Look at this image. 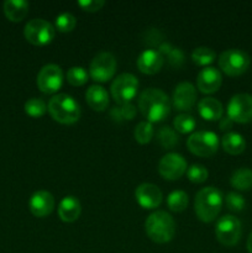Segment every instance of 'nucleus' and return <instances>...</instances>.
I'll return each mask as SVG.
<instances>
[{"label": "nucleus", "mask_w": 252, "mask_h": 253, "mask_svg": "<svg viewBox=\"0 0 252 253\" xmlns=\"http://www.w3.org/2000/svg\"><path fill=\"white\" fill-rule=\"evenodd\" d=\"M241 222L232 215L220 217L215 226V235L217 241L226 247H232L239 244L241 239Z\"/></svg>", "instance_id": "9"}, {"label": "nucleus", "mask_w": 252, "mask_h": 253, "mask_svg": "<svg viewBox=\"0 0 252 253\" xmlns=\"http://www.w3.org/2000/svg\"><path fill=\"white\" fill-rule=\"evenodd\" d=\"M4 14L10 21L19 22L26 17L29 12V2L25 0H6L2 5Z\"/></svg>", "instance_id": "22"}, {"label": "nucleus", "mask_w": 252, "mask_h": 253, "mask_svg": "<svg viewBox=\"0 0 252 253\" xmlns=\"http://www.w3.org/2000/svg\"><path fill=\"white\" fill-rule=\"evenodd\" d=\"M153 126L152 124L148 123V121H142V123L138 124L135 128V140L137 141L141 145H146V143L150 142L153 137Z\"/></svg>", "instance_id": "31"}, {"label": "nucleus", "mask_w": 252, "mask_h": 253, "mask_svg": "<svg viewBox=\"0 0 252 253\" xmlns=\"http://www.w3.org/2000/svg\"><path fill=\"white\" fill-rule=\"evenodd\" d=\"M246 247H247V251H249V253H252V232L250 234V236L247 237Z\"/></svg>", "instance_id": "39"}, {"label": "nucleus", "mask_w": 252, "mask_h": 253, "mask_svg": "<svg viewBox=\"0 0 252 253\" xmlns=\"http://www.w3.org/2000/svg\"><path fill=\"white\" fill-rule=\"evenodd\" d=\"M56 35V29L51 22L43 19L30 20L24 29V36L27 42L35 46H46L51 43Z\"/></svg>", "instance_id": "7"}, {"label": "nucleus", "mask_w": 252, "mask_h": 253, "mask_svg": "<svg viewBox=\"0 0 252 253\" xmlns=\"http://www.w3.org/2000/svg\"><path fill=\"white\" fill-rule=\"evenodd\" d=\"M77 25V19L69 12H62L56 17V29L59 32H71Z\"/></svg>", "instance_id": "33"}, {"label": "nucleus", "mask_w": 252, "mask_h": 253, "mask_svg": "<svg viewBox=\"0 0 252 253\" xmlns=\"http://www.w3.org/2000/svg\"><path fill=\"white\" fill-rule=\"evenodd\" d=\"M216 58L214 49L209 47H198L192 52V59L198 66H209Z\"/></svg>", "instance_id": "27"}, {"label": "nucleus", "mask_w": 252, "mask_h": 253, "mask_svg": "<svg viewBox=\"0 0 252 253\" xmlns=\"http://www.w3.org/2000/svg\"><path fill=\"white\" fill-rule=\"evenodd\" d=\"M222 76L219 72V69L212 68V67H207L202 69L200 73L198 74L197 85L202 93L204 94H212L217 91L221 86Z\"/></svg>", "instance_id": "17"}, {"label": "nucleus", "mask_w": 252, "mask_h": 253, "mask_svg": "<svg viewBox=\"0 0 252 253\" xmlns=\"http://www.w3.org/2000/svg\"><path fill=\"white\" fill-rule=\"evenodd\" d=\"M81 202L73 195L64 197L58 205V215L64 222H74L81 216Z\"/></svg>", "instance_id": "19"}, {"label": "nucleus", "mask_w": 252, "mask_h": 253, "mask_svg": "<svg viewBox=\"0 0 252 253\" xmlns=\"http://www.w3.org/2000/svg\"><path fill=\"white\" fill-rule=\"evenodd\" d=\"M225 204H226L227 209L231 210V211L239 212L242 211L246 205V202H245V198L242 197L241 194L235 192L227 193L226 198H225Z\"/></svg>", "instance_id": "35"}, {"label": "nucleus", "mask_w": 252, "mask_h": 253, "mask_svg": "<svg viewBox=\"0 0 252 253\" xmlns=\"http://www.w3.org/2000/svg\"><path fill=\"white\" fill-rule=\"evenodd\" d=\"M232 187L241 192H247L252 189V169L250 168H239L232 173L230 178Z\"/></svg>", "instance_id": "24"}, {"label": "nucleus", "mask_w": 252, "mask_h": 253, "mask_svg": "<svg viewBox=\"0 0 252 253\" xmlns=\"http://www.w3.org/2000/svg\"><path fill=\"white\" fill-rule=\"evenodd\" d=\"M173 126H174L175 131L180 133H190L194 131L195 126H197V121L189 114H180V115L175 116L173 120Z\"/></svg>", "instance_id": "28"}, {"label": "nucleus", "mask_w": 252, "mask_h": 253, "mask_svg": "<svg viewBox=\"0 0 252 253\" xmlns=\"http://www.w3.org/2000/svg\"><path fill=\"white\" fill-rule=\"evenodd\" d=\"M187 169V161L179 153H167L158 163V172L167 180L179 179Z\"/></svg>", "instance_id": "13"}, {"label": "nucleus", "mask_w": 252, "mask_h": 253, "mask_svg": "<svg viewBox=\"0 0 252 253\" xmlns=\"http://www.w3.org/2000/svg\"><path fill=\"white\" fill-rule=\"evenodd\" d=\"M145 231L156 244H167L174 237L175 222L168 212L158 210L147 217Z\"/></svg>", "instance_id": "4"}, {"label": "nucleus", "mask_w": 252, "mask_h": 253, "mask_svg": "<svg viewBox=\"0 0 252 253\" xmlns=\"http://www.w3.org/2000/svg\"><path fill=\"white\" fill-rule=\"evenodd\" d=\"M221 146L226 153L231 156L241 155L246 148V141L244 136L237 132H227L222 136Z\"/></svg>", "instance_id": "23"}, {"label": "nucleus", "mask_w": 252, "mask_h": 253, "mask_svg": "<svg viewBox=\"0 0 252 253\" xmlns=\"http://www.w3.org/2000/svg\"><path fill=\"white\" fill-rule=\"evenodd\" d=\"M227 118L232 123L247 124L252 121V95L246 93L236 94L227 104Z\"/></svg>", "instance_id": "11"}, {"label": "nucleus", "mask_w": 252, "mask_h": 253, "mask_svg": "<svg viewBox=\"0 0 252 253\" xmlns=\"http://www.w3.org/2000/svg\"><path fill=\"white\" fill-rule=\"evenodd\" d=\"M198 111H199V115L204 120L216 121L222 118L224 108H222V104L217 99L208 96V98L202 99L199 101V104H198Z\"/></svg>", "instance_id": "20"}, {"label": "nucleus", "mask_w": 252, "mask_h": 253, "mask_svg": "<svg viewBox=\"0 0 252 253\" xmlns=\"http://www.w3.org/2000/svg\"><path fill=\"white\" fill-rule=\"evenodd\" d=\"M197 101V90L189 82L179 83L173 93V105L178 111H189Z\"/></svg>", "instance_id": "15"}, {"label": "nucleus", "mask_w": 252, "mask_h": 253, "mask_svg": "<svg viewBox=\"0 0 252 253\" xmlns=\"http://www.w3.org/2000/svg\"><path fill=\"white\" fill-rule=\"evenodd\" d=\"M208 169L202 165H193L187 169V177L193 183H203L208 179Z\"/></svg>", "instance_id": "36"}, {"label": "nucleus", "mask_w": 252, "mask_h": 253, "mask_svg": "<svg viewBox=\"0 0 252 253\" xmlns=\"http://www.w3.org/2000/svg\"><path fill=\"white\" fill-rule=\"evenodd\" d=\"M78 5L84 11L95 12L99 11L105 5V2L103 0H81V1H78Z\"/></svg>", "instance_id": "37"}, {"label": "nucleus", "mask_w": 252, "mask_h": 253, "mask_svg": "<svg viewBox=\"0 0 252 253\" xmlns=\"http://www.w3.org/2000/svg\"><path fill=\"white\" fill-rule=\"evenodd\" d=\"M116 59L110 52H100L91 61L89 67V74L91 79L99 83L110 81L116 72Z\"/></svg>", "instance_id": "10"}, {"label": "nucleus", "mask_w": 252, "mask_h": 253, "mask_svg": "<svg viewBox=\"0 0 252 253\" xmlns=\"http://www.w3.org/2000/svg\"><path fill=\"white\" fill-rule=\"evenodd\" d=\"M136 202L143 209H156L162 203V192L160 188L151 183H143L135 190Z\"/></svg>", "instance_id": "14"}, {"label": "nucleus", "mask_w": 252, "mask_h": 253, "mask_svg": "<svg viewBox=\"0 0 252 253\" xmlns=\"http://www.w3.org/2000/svg\"><path fill=\"white\" fill-rule=\"evenodd\" d=\"M138 90V81L133 74L123 73L111 83V96L119 105L128 104L136 96Z\"/></svg>", "instance_id": "8"}, {"label": "nucleus", "mask_w": 252, "mask_h": 253, "mask_svg": "<svg viewBox=\"0 0 252 253\" xmlns=\"http://www.w3.org/2000/svg\"><path fill=\"white\" fill-rule=\"evenodd\" d=\"M187 147L198 157H211L219 148V137L211 131H197L187 141Z\"/></svg>", "instance_id": "6"}, {"label": "nucleus", "mask_w": 252, "mask_h": 253, "mask_svg": "<svg viewBox=\"0 0 252 253\" xmlns=\"http://www.w3.org/2000/svg\"><path fill=\"white\" fill-rule=\"evenodd\" d=\"M46 111L47 104L40 98H31L25 103V113L31 118H41Z\"/></svg>", "instance_id": "29"}, {"label": "nucleus", "mask_w": 252, "mask_h": 253, "mask_svg": "<svg viewBox=\"0 0 252 253\" xmlns=\"http://www.w3.org/2000/svg\"><path fill=\"white\" fill-rule=\"evenodd\" d=\"M219 126H220V128H221V130H229V128H231V126H232V121L230 120L229 118H221L220 119V124H219Z\"/></svg>", "instance_id": "38"}, {"label": "nucleus", "mask_w": 252, "mask_h": 253, "mask_svg": "<svg viewBox=\"0 0 252 253\" xmlns=\"http://www.w3.org/2000/svg\"><path fill=\"white\" fill-rule=\"evenodd\" d=\"M138 109L146 121L151 124L161 123L170 113L169 98L160 89L148 88L138 98Z\"/></svg>", "instance_id": "1"}, {"label": "nucleus", "mask_w": 252, "mask_h": 253, "mask_svg": "<svg viewBox=\"0 0 252 253\" xmlns=\"http://www.w3.org/2000/svg\"><path fill=\"white\" fill-rule=\"evenodd\" d=\"M157 140L160 142V145L162 146L166 150H170L174 146L178 145L179 142V137L175 133L174 130L169 127V126H163L158 130L157 132Z\"/></svg>", "instance_id": "26"}, {"label": "nucleus", "mask_w": 252, "mask_h": 253, "mask_svg": "<svg viewBox=\"0 0 252 253\" xmlns=\"http://www.w3.org/2000/svg\"><path fill=\"white\" fill-rule=\"evenodd\" d=\"M222 203H224V198L219 189L214 187L203 188L195 195V214L203 222L214 221L221 211Z\"/></svg>", "instance_id": "2"}, {"label": "nucleus", "mask_w": 252, "mask_h": 253, "mask_svg": "<svg viewBox=\"0 0 252 253\" xmlns=\"http://www.w3.org/2000/svg\"><path fill=\"white\" fill-rule=\"evenodd\" d=\"M36 82L42 93H57L63 84V72L57 64H46L40 69Z\"/></svg>", "instance_id": "12"}, {"label": "nucleus", "mask_w": 252, "mask_h": 253, "mask_svg": "<svg viewBox=\"0 0 252 253\" xmlns=\"http://www.w3.org/2000/svg\"><path fill=\"white\" fill-rule=\"evenodd\" d=\"M160 53L166 54L168 57V62L170 63V66L173 67H180L183 63V59H184V56H183V52L180 51L179 48H174V47L170 46L169 43H162L160 46Z\"/></svg>", "instance_id": "30"}, {"label": "nucleus", "mask_w": 252, "mask_h": 253, "mask_svg": "<svg viewBox=\"0 0 252 253\" xmlns=\"http://www.w3.org/2000/svg\"><path fill=\"white\" fill-rule=\"evenodd\" d=\"M88 105L95 111H104L109 106V94L101 85H91L85 93Z\"/></svg>", "instance_id": "21"}, {"label": "nucleus", "mask_w": 252, "mask_h": 253, "mask_svg": "<svg viewBox=\"0 0 252 253\" xmlns=\"http://www.w3.org/2000/svg\"><path fill=\"white\" fill-rule=\"evenodd\" d=\"M88 73L83 67H72L67 72V82L73 86H81L88 82Z\"/></svg>", "instance_id": "32"}, {"label": "nucleus", "mask_w": 252, "mask_h": 253, "mask_svg": "<svg viewBox=\"0 0 252 253\" xmlns=\"http://www.w3.org/2000/svg\"><path fill=\"white\" fill-rule=\"evenodd\" d=\"M30 211L36 217L48 216L54 209V198L47 190H39L34 193L29 202Z\"/></svg>", "instance_id": "16"}, {"label": "nucleus", "mask_w": 252, "mask_h": 253, "mask_svg": "<svg viewBox=\"0 0 252 253\" xmlns=\"http://www.w3.org/2000/svg\"><path fill=\"white\" fill-rule=\"evenodd\" d=\"M49 115L54 121L63 125H72L81 118V106L76 99L67 94L52 96L47 105Z\"/></svg>", "instance_id": "3"}, {"label": "nucleus", "mask_w": 252, "mask_h": 253, "mask_svg": "<svg viewBox=\"0 0 252 253\" xmlns=\"http://www.w3.org/2000/svg\"><path fill=\"white\" fill-rule=\"evenodd\" d=\"M188 194L183 190H174L167 198V205L169 210L174 212H182L188 207Z\"/></svg>", "instance_id": "25"}, {"label": "nucleus", "mask_w": 252, "mask_h": 253, "mask_svg": "<svg viewBox=\"0 0 252 253\" xmlns=\"http://www.w3.org/2000/svg\"><path fill=\"white\" fill-rule=\"evenodd\" d=\"M136 115V108L131 103L124 104L119 108H114L111 110V116L114 120H132L133 116Z\"/></svg>", "instance_id": "34"}, {"label": "nucleus", "mask_w": 252, "mask_h": 253, "mask_svg": "<svg viewBox=\"0 0 252 253\" xmlns=\"http://www.w3.org/2000/svg\"><path fill=\"white\" fill-rule=\"evenodd\" d=\"M163 63H165L163 56L160 51L153 48L145 49L137 58V68L140 69V72L150 76L158 73L162 69Z\"/></svg>", "instance_id": "18"}, {"label": "nucleus", "mask_w": 252, "mask_h": 253, "mask_svg": "<svg viewBox=\"0 0 252 253\" xmlns=\"http://www.w3.org/2000/svg\"><path fill=\"white\" fill-rule=\"evenodd\" d=\"M251 58L245 51L239 48L226 49L219 56V67L226 76H242L249 69Z\"/></svg>", "instance_id": "5"}]
</instances>
